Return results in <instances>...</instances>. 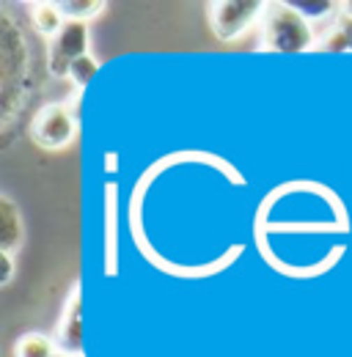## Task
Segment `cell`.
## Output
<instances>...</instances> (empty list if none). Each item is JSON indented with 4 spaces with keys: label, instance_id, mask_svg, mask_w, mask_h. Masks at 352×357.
Masks as SVG:
<instances>
[{
    "label": "cell",
    "instance_id": "cell-10",
    "mask_svg": "<svg viewBox=\"0 0 352 357\" xmlns=\"http://www.w3.org/2000/svg\"><path fill=\"white\" fill-rule=\"evenodd\" d=\"M58 3V11L64 14L66 22H83L99 17L105 11V3L102 0H55Z\"/></svg>",
    "mask_w": 352,
    "mask_h": 357
},
{
    "label": "cell",
    "instance_id": "cell-2",
    "mask_svg": "<svg viewBox=\"0 0 352 357\" xmlns=\"http://www.w3.org/2000/svg\"><path fill=\"white\" fill-rule=\"evenodd\" d=\"M0 72H3V80H0V89H3V110L11 105L14 99V83L17 80H28L31 75V63H28V47L25 39L20 36L14 20L8 17V11L3 8L0 11Z\"/></svg>",
    "mask_w": 352,
    "mask_h": 357
},
{
    "label": "cell",
    "instance_id": "cell-17",
    "mask_svg": "<svg viewBox=\"0 0 352 357\" xmlns=\"http://www.w3.org/2000/svg\"><path fill=\"white\" fill-rule=\"evenodd\" d=\"M52 357H83V355H64V352H55Z\"/></svg>",
    "mask_w": 352,
    "mask_h": 357
},
{
    "label": "cell",
    "instance_id": "cell-4",
    "mask_svg": "<svg viewBox=\"0 0 352 357\" xmlns=\"http://www.w3.org/2000/svg\"><path fill=\"white\" fill-rule=\"evenodd\" d=\"M75 135H78V119L69 110V105H64V102L44 105L31 121L34 143L42 146V149H50V151L66 149L75 140Z\"/></svg>",
    "mask_w": 352,
    "mask_h": 357
},
{
    "label": "cell",
    "instance_id": "cell-3",
    "mask_svg": "<svg viewBox=\"0 0 352 357\" xmlns=\"http://www.w3.org/2000/svg\"><path fill=\"white\" fill-rule=\"evenodd\" d=\"M264 6L262 0H212L207 3V20L220 42H234L262 20Z\"/></svg>",
    "mask_w": 352,
    "mask_h": 357
},
{
    "label": "cell",
    "instance_id": "cell-1",
    "mask_svg": "<svg viewBox=\"0 0 352 357\" xmlns=\"http://www.w3.org/2000/svg\"><path fill=\"white\" fill-rule=\"evenodd\" d=\"M316 31L292 3H267L259 20V47L264 52L298 55L314 50Z\"/></svg>",
    "mask_w": 352,
    "mask_h": 357
},
{
    "label": "cell",
    "instance_id": "cell-14",
    "mask_svg": "<svg viewBox=\"0 0 352 357\" xmlns=\"http://www.w3.org/2000/svg\"><path fill=\"white\" fill-rule=\"evenodd\" d=\"M113 195H116V190L110 187V190H108V272H113V259H116V231H113V228H116V223H113V215H116L113 209H116V206H113V201H110Z\"/></svg>",
    "mask_w": 352,
    "mask_h": 357
},
{
    "label": "cell",
    "instance_id": "cell-8",
    "mask_svg": "<svg viewBox=\"0 0 352 357\" xmlns=\"http://www.w3.org/2000/svg\"><path fill=\"white\" fill-rule=\"evenodd\" d=\"M22 242V215L14 206L8 195L0 198V250L14 253V248Z\"/></svg>",
    "mask_w": 352,
    "mask_h": 357
},
{
    "label": "cell",
    "instance_id": "cell-16",
    "mask_svg": "<svg viewBox=\"0 0 352 357\" xmlns=\"http://www.w3.org/2000/svg\"><path fill=\"white\" fill-rule=\"evenodd\" d=\"M339 8H342V14L352 17V0H344V3H339Z\"/></svg>",
    "mask_w": 352,
    "mask_h": 357
},
{
    "label": "cell",
    "instance_id": "cell-7",
    "mask_svg": "<svg viewBox=\"0 0 352 357\" xmlns=\"http://www.w3.org/2000/svg\"><path fill=\"white\" fill-rule=\"evenodd\" d=\"M314 52H352V17L336 14L325 31H316Z\"/></svg>",
    "mask_w": 352,
    "mask_h": 357
},
{
    "label": "cell",
    "instance_id": "cell-5",
    "mask_svg": "<svg viewBox=\"0 0 352 357\" xmlns=\"http://www.w3.org/2000/svg\"><path fill=\"white\" fill-rule=\"evenodd\" d=\"M88 55V25L64 22V28L47 42V72L52 77H66L72 63Z\"/></svg>",
    "mask_w": 352,
    "mask_h": 357
},
{
    "label": "cell",
    "instance_id": "cell-15",
    "mask_svg": "<svg viewBox=\"0 0 352 357\" xmlns=\"http://www.w3.org/2000/svg\"><path fill=\"white\" fill-rule=\"evenodd\" d=\"M0 283L6 286V283H11V278H14V259H11V253H3L0 250Z\"/></svg>",
    "mask_w": 352,
    "mask_h": 357
},
{
    "label": "cell",
    "instance_id": "cell-11",
    "mask_svg": "<svg viewBox=\"0 0 352 357\" xmlns=\"http://www.w3.org/2000/svg\"><path fill=\"white\" fill-rule=\"evenodd\" d=\"M55 352H58L55 341L42 333H28L14 344V357H52Z\"/></svg>",
    "mask_w": 352,
    "mask_h": 357
},
{
    "label": "cell",
    "instance_id": "cell-13",
    "mask_svg": "<svg viewBox=\"0 0 352 357\" xmlns=\"http://www.w3.org/2000/svg\"><path fill=\"white\" fill-rule=\"evenodd\" d=\"M292 6L306 17L308 22H319V20H333L342 8L339 3H330V0H322V3H314V0H292Z\"/></svg>",
    "mask_w": 352,
    "mask_h": 357
},
{
    "label": "cell",
    "instance_id": "cell-12",
    "mask_svg": "<svg viewBox=\"0 0 352 357\" xmlns=\"http://www.w3.org/2000/svg\"><path fill=\"white\" fill-rule=\"evenodd\" d=\"M96 72H99V61L88 52L83 58H78L75 63H72V69H69V75H66V80L75 86L78 91H83L91 86V80L96 77Z\"/></svg>",
    "mask_w": 352,
    "mask_h": 357
},
{
    "label": "cell",
    "instance_id": "cell-6",
    "mask_svg": "<svg viewBox=\"0 0 352 357\" xmlns=\"http://www.w3.org/2000/svg\"><path fill=\"white\" fill-rule=\"evenodd\" d=\"M55 347L64 355H83V297H80V283L69 291V300L64 303V313L55 330Z\"/></svg>",
    "mask_w": 352,
    "mask_h": 357
},
{
    "label": "cell",
    "instance_id": "cell-9",
    "mask_svg": "<svg viewBox=\"0 0 352 357\" xmlns=\"http://www.w3.org/2000/svg\"><path fill=\"white\" fill-rule=\"evenodd\" d=\"M31 8V22L36 28V33H42L47 39H52L61 28H64V14L58 11V3H50V0H34L28 3Z\"/></svg>",
    "mask_w": 352,
    "mask_h": 357
}]
</instances>
